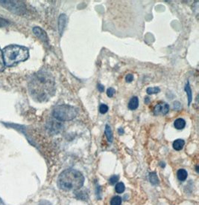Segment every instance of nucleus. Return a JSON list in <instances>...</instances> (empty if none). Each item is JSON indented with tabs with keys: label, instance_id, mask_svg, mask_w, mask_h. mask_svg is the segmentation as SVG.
<instances>
[{
	"label": "nucleus",
	"instance_id": "obj_29",
	"mask_svg": "<svg viewBox=\"0 0 199 205\" xmlns=\"http://www.w3.org/2000/svg\"><path fill=\"white\" fill-rule=\"evenodd\" d=\"M119 135H123V133H124V130H123L122 129H119Z\"/></svg>",
	"mask_w": 199,
	"mask_h": 205
},
{
	"label": "nucleus",
	"instance_id": "obj_26",
	"mask_svg": "<svg viewBox=\"0 0 199 205\" xmlns=\"http://www.w3.org/2000/svg\"><path fill=\"white\" fill-rule=\"evenodd\" d=\"M97 88H98V90H99L100 92H103L104 91V86L103 85H102V84H98Z\"/></svg>",
	"mask_w": 199,
	"mask_h": 205
},
{
	"label": "nucleus",
	"instance_id": "obj_15",
	"mask_svg": "<svg viewBox=\"0 0 199 205\" xmlns=\"http://www.w3.org/2000/svg\"><path fill=\"white\" fill-rule=\"evenodd\" d=\"M104 133H105L106 137H107V140L110 143L113 141V134H112V131H111V129L109 125H106L105 126V131H104Z\"/></svg>",
	"mask_w": 199,
	"mask_h": 205
},
{
	"label": "nucleus",
	"instance_id": "obj_14",
	"mask_svg": "<svg viewBox=\"0 0 199 205\" xmlns=\"http://www.w3.org/2000/svg\"><path fill=\"white\" fill-rule=\"evenodd\" d=\"M185 91H186V95H187L188 104H189V106L192 100H193V93H192V89H191V87L190 85H189V82H187V83H186V86H185Z\"/></svg>",
	"mask_w": 199,
	"mask_h": 205
},
{
	"label": "nucleus",
	"instance_id": "obj_10",
	"mask_svg": "<svg viewBox=\"0 0 199 205\" xmlns=\"http://www.w3.org/2000/svg\"><path fill=\"white\" fill-rule=\"evenodd\" d=\"M139 106V99L137 97H133L128 103V108L130 110H135Z\"/></svg>",
	"mask_w": 199,
	"mask_h": 205
},
{
	"label": "nucleus",
	"instance_id": "obj_24",
	"mask_svg": "<svg viewBox=\"0 0 199 205\" xmlns=\"http://www.w3.org/2000/svg\"><path fill=\"white\" fill-rule=\"evenodd\" d=\"M125 80L126 82H128V83H131V82L134 80V75L131 74H128L126 75Z\"/></svg>",
	"mask_w": 199,
	"mask_h": 205
},
{
	"label": "nucleus",
	"instance_id": "obj_19",
	"mask_svg": "<svg viewBox=\"0 0 199 205\" xmlns=\"http://www.w3.org/2000/svg\"><path fill=\"white\" fill-rule=\"evenodd\" d=\"M122 198L120 196H114L111 201V205H121Z\"/></svg>",
	"mask_w": 199,
	"mask_h": 205
},
{
	"label": "nucleus",
	"instance_id": "obj_3",
	"mask_svg": "<svg viewBox=\"0 0 199 205\" xmlns=\"http://www.w3.org/2000/svg\"><path fill=\"white\" fill-rule=\"evenodd\" d=\"M2 54L5 65L9 67L25 61L29 57V49L18 45H10L5 47L2 51Z\"/></svg>",
	"mask_w": 199,
	"mask_h": 205
},
{
	"label": "nucleus",
	"instance_id": "obj_16",
	"mask_svg": "<svg viewBox=\"0 0 199 205\" xmlns=\"http://www.w3.org/2000/svg\"><path fill=\"white\" fill-rule=\"evenodd\" d=\"M149 181L153 185H156L159 183V180L157 178V175L155 172H151L149 173Z\"/></svg>",
	"mask_w": 199,
	"mask_h": 205
},
{
	"label": "nucleus",
	"instance_id": "obj_5",
	"mask_svg": "<svg viewBox=\"0 0 199 205\" xmlns=\"http://www.w3.org/2000/svg\"><path fill=\"white\" fill-rule=\"evenodd\" d=\"M0 5L17 14H22L25 12V8L24 4L18 1H0Z\"/></svg>",
	"mask_w": 199,
	"mask_h": 205
},
{
	"label": "nucleus",
	"instance_id": "obj_18",
	"mask_svg": "<svg viewBox=\"0 0 199 205\" xmlns=\"http://www.w3.org/2000/svg\"><path fill=\"white\" fill-rule=\"evenodd\" d=\"M160 92V88L159 87H149L146 89V92L148 95H154V94H157Z\"/></svg>",
	"mask_w": 199,
	"mask_h": 205
},
{
	"label": "nucleus",
	"instance_id": "obj_20",
	"mask_svg": "<svg viewBox=\"0 0 199 205\" xmlns=\"http://www.w3.org/2000/svg\"><path fill=\"white\" fill-rule=\"evenodd\" d=\"M5 63H4V60H3V54H2V51L0 49V72H2V71L5 69Z\"/></svg>",
	"mask_w": 199,
	"mask_h": 205
},
{
	"label": "nucleus",
	"instance_id": "obj_23",
	"mask_svg": "<svg viewBox=\"0 0 199 205\" xmlns=\"http://www.w3.org/2000/svg\"><path fill=\"white\" fill-rule=\"evenodd\" d=\"M115 92H116V91L114 88H107V97H114V94H115Z\"/></svg>",
	"mask_w": 199,
	"mask_h": 205
},
{
	"label": "nucleus",
	"instance_id": "obj_9",
	"mask_svg": "<svg viewBox=\"0 0 199 205\" xmlns=\"http://www.w3.org/2000/svg\"><path fill=\"white\" fill-rule=\"evenodd\" d=\"M67 17L66 16V14L62 13L60 14L59 17L58 19V29H59V33L60 35H62L63 32H64V28H65L66 25H67Z\"/></svg>",
	"mask_w": 199,
	"mask_h": 205
},
{
	"label": "nucleus",
	"instance_id": "obj_2",
	"mask_svg": "<svg viewBox=\"0 0 199 205\" xmlns=\"http://www.w3.org/2000/svg\"><path fill=\"white\" fill-rule=\"evenodd\" d=\"M84 177L81 172L73 169L63 171L57 179V186L64 191H75L84 185Z\"/></svg>",
	"mask_w": 199,
	"mask_h": 205
},
{
	"label": "nucleus",
	"instance_id": "obj_27",
	"mask_svg": "<svg viewBox=\"0 0 199 205\" xmlns=\"http://www.w3.org/2000/svg\"><path fill=\"white\" fill-rule=\"evenodd\" d=\"M181 108V104L179 102H174V108L175 109H179Z\"/></svg>",
	"mask_w": 199,
	"mask_h": 205
},
{
	"label": "nucleus",
	"instance_id": "obj_22",
	"mask_svg": "<svg viewBox=\"0 0 199 205\" xmlns=\"http://www.w3.org/2000/svg\"><path fill=\"white\" fill-rule=\"evenodd\" d=\"M119 177L118 176V175H113L112 177H111V179H109V183H111V185H114V184H115V183L119 181Z\"/></svg>",
	"mask_w": 199,
	"mask_h": 205
},
{
	"label": "nucleus",
	"instance_id": "obj_11",
	"mask_svg": "<svg viewBox=\"0 0 199 205\" xmlns=\"http://www.w3.org/2000/svg\"><path fill=\"white\" fill-rule=\"evenodd\" d=\"M174 126L175 129H177L178 130H181L186 126V121L183 118H177V120H174Z\"/></svg>",
	"mask_w": 199,
	"mask_h": 205
},
{
	"label": "nucleus",
	"instance_id": "obj_7",
	"mask_svg": "<svg viewBox=\"0 0 199 205\" xmlns=\"http://www.w3.org/2000/svg\"><path fill=\"white\" fill-rule=\"evenodd\" d=\"M64 126L61 123L58 121H54L52 120L48 126V129L49 132L52 134H57L63 130Z\"/></svg>",
	"mask_w": 199,
	"mask_h": 205
},
{
	"label": "nucleus",
	"instance_id": "obj_30",
	"mask_svg": "<svg viewBox=\"0 0 199 205\" xmlns=\"http://www.w3.org/2000/svg\"><path fill=\"white\" fill-rule=\"evenodd\" d=\"M149 101V97H146V99H145V102H146V104H147L148 102Z\"/></svg>",
	"mask_w": 199,
	"mask_h": 205
},
{
	"label": "nucleus",
	"instance_id": "obj_12",
	"mask_svg": "<svg viewBox=\"0 0 199 205\" xmlns=\"http://www.w3.org/2000/svg\"><path fill=\"white\" fill-rule=\"evenodd\" d=\"M184 144H185V142H184V140H182V139H177V140H175L173 142L172 146L174 149L177 150V151H180V150L183 149Z\"/></svg>",
	"mask_w": 199,
	"mask_h": 205
},
{
	"label": "nucleus",
	"instance_id": "obj_28",
	"mask_svg": "<svg viewBox=\"0 0 199 205\" xmlns=\"http://www.w3.org/2000/svg\"><path fill=\"white\" fill-rule=\"evenodd\" d=\"M39 205H52V204H51L50 203H49L48 202H46V201H42Z\"/></svg>",
	"mask_w": 199,
	"mask_h": 205
},
{
	"label": "nucleus",
	"instance_id": "obj_17",
	"mask_svg": "<svg viewBox=\"0 0 199 205\" xmlns=\"http://www.w3.org/2000/svg\"><path fill=\"white\" fill-rule=\"evenodd\" d=\"M125 184L122 182H119V183H116L115 190L117 193H122L125 191Z\"/></svg>",
	"mask_w": 199,
	"mask_h": 205
},
{
	"label": "nucleus",
	"instance_id": "obj_8",
	"mask_svg": "<svg viewBox=\"0 0 199 205\" xmlns=\"http://www.w3.org/2000/svg\"><path fill=\"white\" fill-rule=\"evenodd\" d=\"M33 32L42 41L45 42H48V41H49L48 36H47L46 33L41 28H40V27H34L33 28Z\"/></svg>",
	"mask_w": 199,
	"mask_h": 205
},
{
	"label": "nucleus",
	"instance_id": "obj_6",
	"mask_svg": "<svg viewBox=\"0 0 199 205\" xmlns=\"http://www.w3.org/2000/svg\"><path fill=\"white\" fill-rule=\"evenodd\" d=\"M169 106L166 103H160L154 106V114L155 115H165L169 112Z\"/></svg>",
	"mask_w": 199,
	"mask_h": 205
},
{
	"label": "nucleus",
	"instance_id": "obj_1",
	"mask_svg": "<svg viewBox=\"0 0 199 205\" xmlns=\"http://www.w3.org/2000/svg\"><path fill=\"white\" fill-rule=\"evenodd\" d=\"M31 96L37 102H45L51 98L55 92V83L52 74L41 70L33 75L29 83Z\"/></svg>",
	"mask_w": 199,
	"mask_h": 205
},
{
	"label": "nucleus",
	"instance_id": "obj_13",
	"mask_svg": "<svg viewBox=\"0 0 199 205\" xmlns=\"http://www.w3.org/2000/svg\"><path fill=\"white\" fill-rule=\"evenodd\" d=\"M188 176V173L186 172V170H184V169H181L177 171V177L178 180L181 181H184L186 179Z\"/></svg>",
	"mask_w": 199,
	"mask_h": 205
},
{
	"label": "nucleus",
	"instance_id": "obj_25",
	"mask_svg": "<svg viewBox=\"0 0 199 205\" xmlns=\"http://www.w3.org/2000/svg\"><path fill=\"white\" fill-rule=\"evenodd\" d=\"M8 24V22L6 19L2 18V17H0V27L5 26V25H7Z\"/></svg>",
	"mask_w": 199,
	"mask_h": 205
},
{
	"label": "nucleus",
	"instance_id": "obj_4",
	"mask_svg": "<svg viewBox=\"0 0 199 205\" xmlns=\"http://www.w3.org/2000/svg\"><path fill=\"white\" fill-rule=\"evenodd\" d=\"M54 117L60 121L72 120L78 115V108L68 104L58 105L53 109Z\"/></svg>",
	"mask_w": 199,
	"mask_h": 205
},
{
	"label": "nucleus",
	"instance_id": "obj_21",
	"mask_svg": "<svg viewBox=\"0 0 199 205\" xmlns=\"http://www.w3.org/2000/svg\"><path fill=\"white\" fill-rule=\"evenodd\" d=\"M108 109V106L106 104H101L100 106H99V112H100L101 114L107 113Z\"/></svg>",
	"mask_w": 199,
	"mask_h": 205
}]
</instances>
